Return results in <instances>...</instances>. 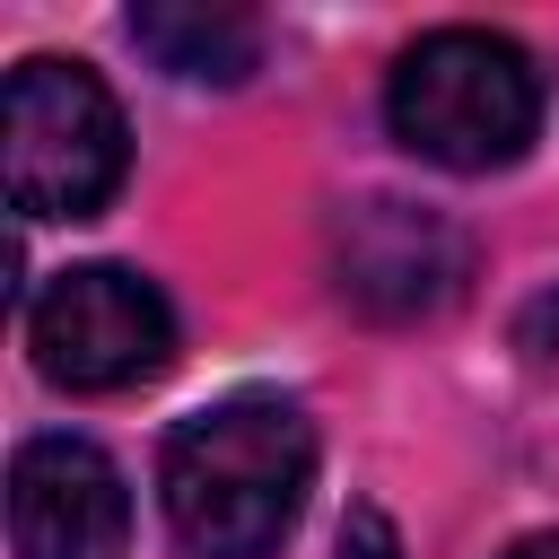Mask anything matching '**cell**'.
I'll return each mask as SVG.
<instances>
[{
    "instance_id": "6da1fadb",
    "label": "cell",
    "mask_w": 559,
    "mask_h": 559,
    "mask_svg": "<svg viewBox=\"0 0 559 559\" xmlns=\"http://www.w3.org/2000/svg\"><path fill=\"white\" fill-rule=\"evenodd\" d=\"M314 480V428L280 393H227L166 437L157 489L192 559H262Z\"/></svg>"
},
{
    "instance_id": "7a4b0ae2",
    "label": "cell",
    "mask_w": 559,
    "mask_h": 559,
    "mask_svg": "<svg viewBox=\"0 0 559 559\" xmlns=\"http://www.w3.org/2000/svg\"><path fill=\"white\" fill-rule=\"evenodd\" d=\"M384 122L411 157L489 175V166H515L542 131V70L524 44L489 26H437L393 61Z\"/></svg>"
},
{
    "instance_id": "3957f363",
    "label": "cell",
    "mask_w": 559,
    "mask_h": 559,
    "mask_svg": "<svg viewBox=\"0 0 559 559\" xmlns=\"http://www.w3.org/2000/svg\"><path fill=\"white\" fill-rule=\"evenodd\" d=\"M0 157H9V201L26 218H87L114 201V183L131 166V131H122V105L105 96V79L87 61L35 52L9 70Z\"/></svg>"
},
{
    "instance_id": "277c9868",
    "label": "cell",
    "mask_w": 559,
    "mask_h": 559,
    "mask_svg": "<svg viewBox=\"0 0 559 559\" xmlns=\"http://www.w3.org/2000/svg\"><path fill=\"white\" fill-rule=\"evenodd\" d=\"M35 367L70 393H122L175 358V306L122 271V262H79L26 306Z\"/></svg>"
},
{
    "instance_id": "5b68a950",
    "label": "cell",
    "mask_w": 559,
    "mask_h": 559,
    "mask_svg": "<svg viewBox=\"0 0 559 559\" xmlns=\"http://www.w3.org/2000/svg\"><path fill=\"white\" fill-rule=\"evenodd\" d=\"M9 542L17 559H122L131 498L87 437H26L9 463Z\"/></svg>"
},
{
    "instance_id": "8992f818",
    "label": "cell",
    "mask_w": 559,
    "mask_h": 559,
    "mask_svg": "<svg viewBox=\"0 0 559 559\" xmlns=\"http://www.w3.org/2000/svg\"><path fill=\"white\" fill-rule=\"evenodd\" d=\"M332 271H341V297L367 314H437L463 288V236L437 210L358 201L332 227Z\"/></svg>"
},
{
    "instance_id": "52a82bcc",
    "label": "cell",
    "mask_w": 559,
    "mask_h": 559,
    "mask_svg": "<svg viewBox=\"0 0 559 559\" xmlns=\"http://www.w3.org/2000/svg\"><path fill=\"white\" fill-rule=\"evenodd\" d=\"M131 44L175 70V79H210V87H236L253 61H262V26L227 0H140L131 9Z\"/></svg>"
},
{
    "instance_id": "ba28073f",
    "label": "cell",
    "mask_w": 559,
    "mask_h": 559,
    "mask_svg": "<svg viewBox=\"0 0 559 559\" xmlns=\"http://www.w3.org/2000/svg\"><path fill=\"white\" fill-rule=\"evenodd\" d=\"M507 559H559V533H524V542H515Z\"/></svg>"
}]
</instances>
